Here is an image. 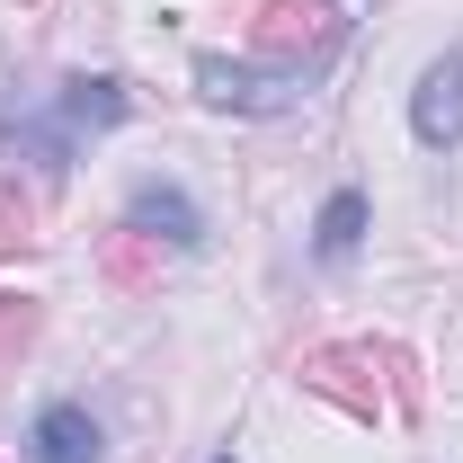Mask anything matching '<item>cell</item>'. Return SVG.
Masks as SVG:
<instances>
[{
    "instance_id": "6da1fadb",
    "label": "cell",
    "mask_w": 463,
    "mask_h": 463,
    "mask_svg": "<svg viewBox=\"0 0 463 463\" xmlns=\"http://www.w3.org/2000/svg\"><path fill=\"white\" fill-rule=\"evenodd\" d=\"M383 374H402V356H392V347H374V339H356V347H312V356H303V392L339 402L347 419H374V410H383Z\"/></svg>"
},
{
    "instance_id": "7a4b0ae2",
    "label": "cell",
    "mask_w": 463,
    "mask_h": 463,
    "mask_svg": "<svg viewBox=\"0 0 463 463\" xmlns=\"http://www.w3.org/2000/svg\"><path fill=\"white\" fill-rule=\"evenodd\" d=\"M347 36L339 0H259V18H250V45L268 62H330Z\"/></svg>"
},
{
    "instance_id": "3957f363",
    "label": "cell",
    "mask_w": 463,
    "mask_h": 463,
    "mask_svg": "<svg viewBox=\"0 0 463 463\" xmlns=\"http://www.w3.org/2000/svg\"><path fill=\"white\" fill-rule=\"evenodd\" d=\"M116 116H125V90H116V80H62L54 125H36V134H27V152H36L45 170H62V161H71V143H80V134H99V125H116Z\"/></svg>"
},
{
    "instance_id": "277c9868",
    "label": "cell",
    "mask_w": 463,
    "mask_h": 463,
    "mask_svg": "<svg viewBox=\"0 0 463 463\" xmlns=\"http://www.w3.org/2000/svg\"><path fill=\"white\" fill-rule=\"evenodd\" d=\"M410 125H419V143H437V152L463 143V45L446 62H428V80H419V99H410Z\"/></svg>"
},
{
    "instance_id": "5b68a950",
    "label": "cell",
    "mask_w": 463,
    "mask_h": 463,
    "mask_svg": "<svg viewBox=\"0 0 463 463\" xmlns=\"http://www.w3.org/2000/svg\"><path fill=\"white\" fill-rule=\"evenodd\" d=\"M196 80H205V99H214V108H250V116H268V108H286V99H294L286 80L241 71V62H223V54H196Z\"/></svg>"
},
{
    "instance_id": "8992f818",
    "label": "cell",
    "mask_w": 463,
    "mask_h": 463,
    "mask_svg": "<svg viewBox=\"0 0 463 463\" xmlns=\"http://www.w3.org/2000/svg\"><path fill=\"white\" fill-rule=\"evenodd\" d=\"M99 446H108V437H99V419L80 402H54L36 419V463H99Z\"/></svg>"
},
{
    "instance_id": "52a82bcc",
    "label": "cell",
    "mask_w": 463,
    "mask_h": 463,
    "mask_svg": "<svg viewBox=\"0 0 463 463\" xmlns=\"http://www.w3.org/2000/svg\"><path fill=\"white\" fill-rule=\"evenodd\" d=\"M134 232H152V241H178V250H187V241H205V214H196L178 187H143V196H134Z\"/></svg>"
},
{
    "instance_id": "ba28073f",
    "label": "cell",
    "mask_w": 463,
    "mask_h": 463,
    "mask_svg": "<svg viewBox=\"0 0 463 463\" xmlns=\"http://www.w3.org/2000/svg\"><path fill=\"white\" fill-rule=\"evenodd\" d=\"M99 259H108V277L116 286H152V277H161V259H152V232H108V250H99Z\"/></svg>"
},
{
    "instance_id": "9c48e42d",
    "label": "cell",
    "mask_w": 463,
    "mask_h": 463,
    "mask_svg": "<svg viewBox=\"0 0 463 463\" xmlns=\"http://www.w3.org/2000/svg\"><path fill=\"white\" fill-rule=\"evenodd\" d=\"M356 232H365V196L339 187V196L321 205V259H347V250H356Z\"/></svg>"
},
{
    "instance_id": "30bf717a",
    "label": "cell",
    "mask_w": 463,
    "mask_h": 463,
    "mask_svg": "<svg viewBox=\"0 0 463 463\" xmlns=\"http://www.w3.org/2000/svg\"><path fill=\"white\" fill-rule=\"evenodd\" d=\"M27 250H36V214H27V196L0 187V259H27Z\"/></svg>"
},
{
    "instance_id": "8fae6325",
    "label": "cell",
    "mask_w": 463,
    "mask_h": 463,
    "mask_svg": "<svg viewBox=\"0 0 463 463\" xmlns=\"http://www.w3.org/2000/svg\"><path fill=\"white\" fill-rule=\"evenodd\" d=\"M27 339H36V303H9L0 294V356H18Z\"/></svg>"
}]
</instances>
